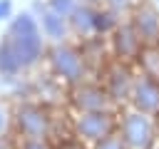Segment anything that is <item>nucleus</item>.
<instances>
[{"instance_id": "obj_17", "label": "nucleus", "mask_w": 159, "mask_h": 149, "mask_svg": "<svg viewBox=\"0 0 159 149\" xmlns=\"http://www.w3.org/2000/svg\"><path fill=\"white\" fill-rule=\"evenodd\" d=\"M5 124H7V117H5V112L0 109V134H2V129H5Z\"/></svg>"}, {"instance_id": "obj_15", "label": "nucleus", "mask_w": 159, "mask_h": 149, "mask_svg": "<svg viewBox=\"0 0 159 149\" xmlns=\"http://www.w3.org/2000/svg\"><path fill=\"white\" fill-rule=\"evenodd\" d=\"M60 149H84V144H82V139H67Z\"/></svg>"}, {"instance_id": "obj_2", "label": "nucleus", "mask_w": 159, "mask_h": 149, "mask_svg": "<svg viewBox=\"0 0 159 149\" xmlns=\"http://www.w3.org/2000/svg\"><path fill=\"white\" fill-rule=\"evenodd\" d=\"M119 137L124 139L127 149H152L154 144V127L149 114L142 112H127L119 122Z\"/></svg>"}, {"instance_id": "obj_11", "label": "nucleus", "mask_w": 159, "mask_h": 149, "mask_svg": "<svg viewBox=\"0 0 159 149\" xmlns=\"http://www.w3.org/2000/svg\"><path fill=\"white\" fill-rule=\"evenodd\" d=\"M42 30H45L47 37H52V40H62V37H65V17H62L57 10L45 12V17H42Z\"/></svg>"}, {"instance_id": "obj_6", "label": "nucleus", "mask_w": 159, "mask_h": 149, "mask_svg": "<svg viewBox=\"0 0 159 149\" xmlns=\"http://www.w3.org/2000/svg\"><path fill=\"white\" fill-rule=\"evenodd\" d=\"M52 67H55L57 74H62V77L70 79V82H80V79L84 77V62H82V57H80L75 50H70V47H57V50L52 52Z\"/></svg>"}, {"instance_id": "obj_5", "label": "nucleus", "mask_w": 159, "mask_h": 149, "mask_svg": "<svg viewBox=\"0 0 159 149\" xmlns=\"http://www.w3.org/2000/svg\"><path fill=\"white\" fill-rule=\"evenodd\" d=\"M132 102L134 109L142 114H157L159 112V82L152 77H142L132 87Z\"/></svg>"}, {"instance_id": "obj_10", "label": "nucleus", "mask_w": 159, "mask_h": 149, "mask_svg": "<svg viewBox=\"0 0 159 149\" xmlns=\"http://www.w3.org/2000/svg\"><path fill=\"white\" fill-rule=\"evenodd\" d=\"M137 35H139V40H157L159 37V17L154 12H139L137 15Z\"/></svg>"}, {"instance_id": "obj_18", "label": "nucleus", "mask_w": 159, "mask_h": 149, "mask_svg": "<svg viewBox=\"0 0 159 149\" xmlns=\"http://www.w3.org/2000/svg\"><path fill=\"white\" fill-rule=\"evenodd\" d=\"M0 149H10V147H7V142H5L2 137H0Z\"/></svg>"}, {"instance_id": "obj_8", "label": "nucleus", "mask_w": 159, "mask_h": 149, "mask_svg": "<svg viewBox=\"0 0 159 149\" xmlns=\"http://www.w3.org/2000/svg\"><path fill=\"white\" fill-rule=\"evenodd\" d=\"M132 87H134V84L129 82L127 70L117 67V70H112V72H109V79H107V94H109V97L122 99V97H124V94H127Z\"/></svg>"}, {"instance_id": "obj_7", "label": "nucleus", "mask_w": 159, "mask_h": 149, "mask_svg": "<svg viewBox=\"0 0 159 149\" xmlns=\"http://www.w3.org/2000/svg\"><path fill=\"white\" fill-rule=\"evenodd\" d=\"M72 102H75L77 109H82V112H109V109H107V107H109V94H107V89L94 87V84L80 87V89L75 92Z\"/></svg>"}, {"instance_id": "obj_16", "label": "nucleus", "mask_w": 159, "mask_h": 149, "mask_svg": "<svg viewBox=\"0 0 159 149\" xmlns=\"http://www.w3.org/2000/svg\"><path fill=\"white\" fill-rule=\"evenodd\" d=\"M7 12H10V2L7 0H0V17H5Z\"/></svg>"}, {"instance_id": "obj_13", "label": "nucleus", "mask_w": 159, "mask_h": 149, "mask_svg": "<svg viewBox=\"0 0 159 149\" xmlns=\"http://www.w3.org/2000/svg\"><path fill=\"white\" fill-rule=\"evenodd\" d=\"M94 149H127V144H124V139L119 134H109L107 139H102L99 144H94Z\"/></svg>"}, {"instance_id": "obj_3", "label": "nucleus", "mask_w": 159, "mask_h": 149, "mask_svg": "<svg viewBox=\"0 0 159 149\" xmlns=\"http://www.w3.org/2000/svg\"><path fill=\"white\" fill-rule=\"evenodd\" d=\"M114 129H117V119L112 117V112H82L75 122L77 139L92 144H99L102 139L114 134Z\"/></svg>"}, {"instance_id": "obj_12", "label": "nucleus", "mask_w": 159, "mask_h": 149, "mask_svg": "<svg viewBox=\"0 0 159 149\" xmlns=\"http://www.w3.org/2000/svg\"><path fill=\"white\" fill-rule=\"evenodd\" d=\"M117 47H119L122 55H132V52H137V47H139V35H137V30H132V27H122V30H119Z\"/></svg>"}, {"instance_id": "obj_9", "label": "nucleus", "mask_w": 159, "mask_h": 149, "mask_svg": "<svg viewBox=\"0 0 159 149\" xmlns=\"http://www.w3.org/2000/svg\"><path fill=\"white\" fill-rule=\"evenodd\" d=\"M0 72L7 74V77H12V74L20 72V60L15 55V47H12L10 37H5L0 42Z\"/></svg>"}, {"instance_id": "obj_14", "label": "nucleus", "mask_w": 159, "mask_h": 149, "mask_svg": "<svg viewBox=\"0 0 159 149\" xmlns=\"http://www.w3.org/2000/svg\"><path fill=\"white\" fill-rule=\"evenodd\" d=\"M17 149H55L47 139H22V144Z\"/></svg>"}, {"instance_id": "obj_1", "label": "nucleus", "mask_w": 159, "mask_h": 149, "mask_svg": "<svg viewBox=\"0 0 159 149\" xmlns=\"http://www.w3.org/2000/svg\"><path fill=\"white\" fill-rule=\"evenodd\" d=\"M10 42L15 47V55L20 60V67H30L42 55V37L37 30V22L30 15H20L10 27Z\"/></svg>"}, {"instance_id": "obj_4", "label": "nucleus", "mask_w": 159, "mask_h": 149, "mask_svg": "<svg viewBox=\"0 0 159 149\" xmlns=\"http://www.w3.org/2000/svg\"><path fill=\"white\" fill-rule=\"evenodd\" d=\"M15 122H17L22 139H47V134H50V114H47V109L37 107V104L20 107Z\"/></svg>"}, {"instance_id": "obj_19", "label": "nucleus", "mask_w": 159, "mask_h": 149, "mask_svg": "<svg viewBox=\"0 0 159 149\" xmlns=\"http://www.w3.org/2000/svg\"><path fill=\"white\" fill-rule=\"evenodd\" d=\"M157 149H159V147H157Z\"/></svg>"}]
</instances>
